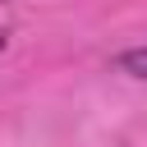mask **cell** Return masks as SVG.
Returning <instances> with one entry per match:
<instances>
[{
  "instance_id": "cell-1",
  "label": "cell",
  "mask_w": 147,
  "mask_h": 147,
  "mask_svg": "<svg viewBox=\"0 0 147 147\" xmlns=\"http://www.w3.org/2000/svg\"><path fill=\"white\" fill-rule=\"evenodd\" d=\"M119 69H124L129 78L147 83V46H142V51H124V55H119Z\"/></svg>"
},
{
  "instance_id": "cell-2",
  "label": "cell",
  "mask_w": 147,
  "mask_h": 147,
  "mask_svg": "<svg viewBox=\"0 0 147 147\" xmlns=\"http://www.w3.org/2000/svg\"><path fill=\"white\" fill-rule=\"evenodd\" d=\"M5 46H9V37H5V32H0V51H5Z\"/></svg>"
}]
</instances>
